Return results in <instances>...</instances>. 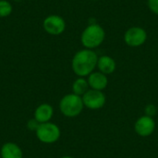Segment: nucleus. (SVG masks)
Returning a JSON list of instances; mask_svg holds the SVG:
<instances>
[{
	"instance_id": "1",
	"label": "nucleus",
	"mask_w": 158,
	"mask_h": 158,
	"mask_svg": "<svg viewBox=\"0 0 158 158\" xmlns=\"http://www.w3.org/2000/svg\"><path fill=\"white\" fill-rule=\"evenodd\" d=\"M98 56L92 49H81L78 51L71 61L73 72L78 77H88L97 68Z\"/></svg>"
},
{
	"instance_id": "2",
	"label": "nucleus",
	"mask_w": 158,
	"mask_h": 158,
	"mask_svg": "<svg viewBox=\"0 0 158 158\" xmlns=\"http://www.w3.org/2000/svg\"><path fill=\"white\" fill-rule=\"evenodd\" d=\"M105 38L106 31L104 28L97 23H93L83 30L81 36V42L86 49L93 50L101 45Z\"/></svg>"
},
{
	"instance_id": "3",
	"label": "nucleus",
	"mask_w": 158,
	"mask_h": 158,
	"mask_svg": "<svg viewBox=\"0 0 158 158\" xmlns=\"http://www.w3.org/2000/svg\"><path fill=\"white\" fill-rule=\"evenodd\" d=\"M84 105L82 98L75 94L64 95L59 102V110L63 116L67 118H76L83 110Z\"/></svg>"
},
{
	"instance_id": "4",
	"label": "nucleus",
	"mask_w": 158,
	"mask_h": 158,
	"mask_svg": "<svg viewBox=\"0 0 158 158\" xmlns=\"http://www.w3.org/2000/svg\"><path fill=\"white\" fill-rule=\"evenodd\" d=\"M35 134L41 143L45 144H52L59 140L61 136V131L56 124L49 121L46 123L39 124L35 131Z\"/></svg>"
},
{
	"instance_id": "5",
	"label": "nucleus",
	"mask_w": 158,
	"mask_h": 158,
	"mask_svg": "<svg viewBox=\"0 0 158 158\" xmlns=\"http://www.w3.org/2000/svg\"><path fill=\"white\" fill-rule=\"evenodd\" d=\"M82 102L84 107L91 110H98L105 106L106 103V94L103 91H97L89 89L82 96Z\"/></svg>"
},
{
	"instance_id": "6",
	"label": "nucleus",
	"mask_w": 158,
	"mask_h": 158,
	"mask_svg": "<svg viewBox=\"0 0 158 158\" xmlns=\"http://www.w3.org/2000/svg\"><path fill=\"white\" fill-rule=\"evenodd\" d=\"M147 40L146 31L138 26L128 29L124 34V42L131 47H139L143 45Z\"/></svg>"
},
{
	"instance_id": "7",
	"label": "nucleus",
	"mask_w": 158,
	"mask_h": 158,
	"mask_svg": "<svg viewBox=\"0 0 158 158\" xmlns=\"http://www.w3.org/2000/svg\"><path fill=\"white\" fill-rule=\"evenodd\" d=\"M43 27L48 34L59 35L64 32L66 22L64 19L58 15H49L44 19Z\"/></svg>"
},
{
	"instance_id": "8",
	"label": "nucleus",
	"mask_w": 158,
	"mask_h": 158,
	"mask_svg": "<svg viewBox=\"0 0 158 158\" xmlns=\"http://www.w3.org/2000/svg\"><path fill=\"white\" fill-rule=\"evenodd\" d=\"M156 130V121L154 118L143 115L140 117L135 124H134V131L135 132L141 137H148L151 136Z\"/></svg>"
},
{
	"instance_id": "9",
	"label": "nucleus",
	"mask_w": 158,
	"mask_h": 158,
	"mask_svg": "<svg viewBox=\"0 0 158 158\" xmlns=\"http://www.w3.org/2000/svg\"><path fill=\"white\" fill-rule=\"evenodd\" d=\"M54 116V108L51 105L44 103L39 105L35 111H34V115H33V118L39 123H46L49 122L52 118Z\"/></svg>"
},
{
	"instance_id": "10",
	"label": "nucleus",
	"mask_w": 158,
	"mask_h": 158,
	"mask_svg": "<svg viewBox=\"0 0 158 158\" xmlns=\"http://www.w3.org/2000/svg\"><path fill=\"white\" fill-rule=\"evenodd\" d=\"M88 83L90 86V89L97 90V91H103L107 87L108 84V79L107 76L100 71H94L88 76Z\"/></svg>"
},
{
	"instance_id": "11",
	"label": "nucleus",
	"mask_w": 158,
	"mask_h": 158,
	"mask_svg": "<svg viewBox=\"0 0 158 158\" xmlns=\"http://www.w3.org/2000/svg\"><path fill=\"white\" fill-rule=\"evenodd\" d=\"M1 158H23L21 148L14 143H6L0 149Z\"/></svg>"
},
{
	"instance_id": "12",
	"label": "nucleus",
	"mask_w": 158,
	"mask_h": 158,
	"mask_svg": "<svg viewBox=\"0 0 158 158\" xmlns=\"http://www.w3.org/2000/svg\"><path fill=\"white\" fill-rule=\"evenodd\" d=\"M97 68L100 72L107 76L109 74H112L116 70L117 64L113 57L109 56H101L98 57Z\"/></svg>"
},
{
	"instance_id": "13",
	"label": "nucleus",
	"mask_w": 158,
	"mask_h": 158,
	"mask_svg": "<svg viewBox=\"0 0 158 158\" xmlns=\"http://www.w3.org/2000/svg\"><path fill=\"white\" fill-rule=\"evenodd\" d=\"M89 89H90V86H89L88 81L82 77L77 78L72 84V93L80 96H82Z\"/></svg>"
},
{
	"instance_id": "14",
	"label": "nucleus",
	"mask_w": 158,
	"mask_h": 158,
	"mask_svg": "<svg viewBox=\"0 0 158 158\" xmlns=\"http://www.w3.org/2000/svg\"><path fill=\"white\" fill-rule=\"evenodd\" d=\"M12 5L6 0H0V18L8 17L12 13Z\"/></svg>"
},
{
	"instance_id": "15",
	"label": "nucleus",
	"mask_w": 158,
	"mask_h": 158,
	"mask_svg": "<svg viewBox=\"0 0 158 158\" xmlns=\"http://www.w3.org/2000/svg\"><path fill=\"white\" fill-rule=\"evenodd\" d=\"M144 112H145V115L146 116H149V117L154 118L156 115V113H157V107L155 105H152V104L147 105L146 107H145V109H144Z\"/></svg>"
},
{
	"instance_id": "16",
	"label": "nucleus",
	"mask_w": 158,
	"mask_h": 158,
	"mask_svg": "<svg viewBox=\"0 0 158 158\" xmlns=\"http://www.w3.org/2000/svg\"><path fill=\"white\" fill-rule=\"evenodd\" d=\"M148 6L153 13L158 15V0H148Z\"/></svg>"
},
{
	"instance_id": "17",
	"label": "nucleus",
	"mask_w": 158,
	"mask_h": 158,
	"mask_svg": "<svg viewBox=\"0 0 158 158\" xmlns=\"http://www.w3.org/2000/svg\"><path fill=\"white\" fill-rule=\"evenodd\" d=\"M38 126H39V123H38L34 118L29 120L28 123H27V128H28L29 130H31V131H35L36 129L38 128Z\"/></svg>"
},
{
	"instance_id": "18",
	"label": "nucleus",
	"mask_w": 158,
	"mask_h": 158,
	"mask_svg": "<svg viewBox=\"0 0 158 158\" xmlns=\"http://www.w3.org/2000/svg\"><path fill=\"white\" fill-rule=\"evenodd\" d=\"M60 158H74V157H72V156H62V157H60Z\"/></svg>"
},
{
	"instance_id": "19",
	"label": "nucleus",
	"mask_w": 158,
	"mask_h": 158,
	"mask_svg": "<svg viewBox=\"0 0 158 158\" xmlns=\"http://www.w3.org/2000/svg\"><path fill=\"white\" fill-rule=\"evenodd\" d=\"M92 1H97V0H92Z\"/></svg>"
},
{
	"instance_id": "20",
	"label": "nucleus",
	"mask_w": 158,
	"mask_h": 158,
	"mask_svg": "<svg viewBox=\"0 0 158 158\" xmlns=\"http://www.w3.org/2000/svg\"><path fill=\"white\" fill-rule=\"evenodd\" d=\"M0 158H1V155H0Z\"/></svg>"
}]
</instances>
